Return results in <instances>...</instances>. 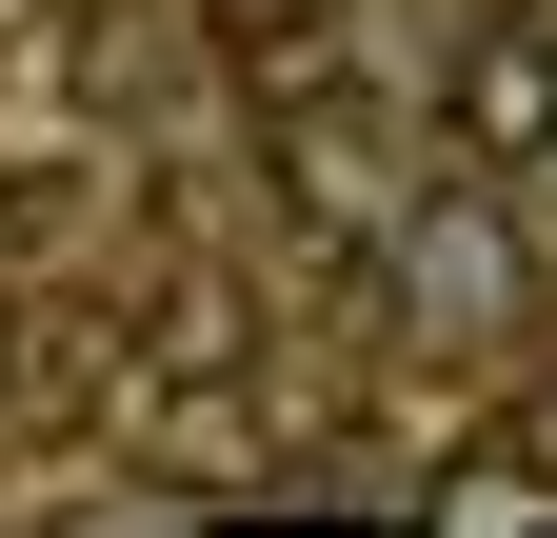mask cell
<instances>
[{
    "label": "cell",
    "instance_id": "6da1fadb",
    "mask_svg": "<svg viewBox=\"0 0 557 538\" xmlns=\"http://www.w3.org/2000/svg\"><path fill=\"white\" fill-rule=\"evenodd\" d=\"M379 280L418 340H518V299H537V220L498 180H418L398 220H379Z\"/></svg>",
    "mask_w": 557,
    "mask_h": 538
},
{
    "label": "cell",
    "instance_id": "7a4b0ae2",
    "mask_svg": "<svg viewBox=\"0 0 557 538\" xmlns=\"http://www.w3.org/2000/svg\"><path fill=\"white\" fill-rule=\"evenodd\" d=\"M537 140H557V40H537V21H478V40L438 60V160H458V180H518Z\"/></svg>",
    "mask_w": 557,
    "mask_h": 538
},
{
    "label": "cell",
    "instance_id": "3957f363",
    "mask_svg": "<svg viewBox=\"0 0 557 538\" xmlns=\"http://www.w3.org/2000/svg\"><path fill=\"white\" fill-rule=\"evenodd\" d=\"M278 199H299L319 240H379L398 199H379V120H338L319 81H299V140H278Z\"/></svg>",
    "mask_w": 557,
    "mask_h": 538
},
{
    "label": "cell",
    "instance_id": "277c9868",
    "mask_svg": "<svg viewBox=\"0 0 557 538\" xmlns=\"http://www.w3.org/2000/svg\"><path fill=\"white\" fill-rule=\"evenodd\" d=\"M0 399H21V419H81V399H100V359H81V299H21V319H0Z\"/></svg>",
    "mask_w": 557,
    "mask_h": 538
},
{
    "label": "cell",
    "instance_id": "5b68a950",
    "mask_svg": "<svg viewBox=\"0 0 557 538\" xmlns=\"http://www.w3.org/2000/svg\"><path fill=\"white\" fill-rule=\"evenodd\" d=\"M220 359H239V319H220V299H199V280H180L160 319H139V379H220Z\"/></svg>",
    "mask_w": 557,
    "mask_h": 538
},
{
    "label": "cell",
    "instance_id": "8992f818",
    "mask_svg": "<svg viewBox=\"0 0 557 538\" xmlns=\"http://www.w3.org/2000/svg\"><path fill=\"white\" fill-rule=\"evenodd\" d=\"M498 199H518V220H537V240H557V140H537V160H518V180H498Z\"/></svg>",
    "mask_w": 557,
    "mask_h": 538
}]
</instances>
